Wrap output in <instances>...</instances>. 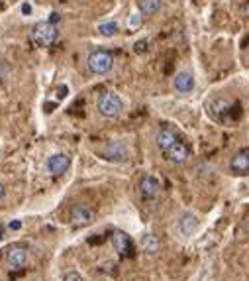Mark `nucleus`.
<instances>
[{
	"label": "nucleus",
	"instance_id": "10",
	"mask_svg": "<svg viewBox=\"0 0 249 281\" xmlns=\"http://www.w3.org/2000/svg\"><path fill=\"white\" fill-rule=\"evenodd\" d=\"M230 171L233 175H249V150H241L232 158Z\"/></svg>",
	"mask_w": 249,
	"mask_h": 281
},
{
	"label": "nucleus",
	"instance_id": "14",
	"mask_svg": "<svg viewBox=\"0 0 249 281\" xmlns=\"http://www.w3.org/2000/svg\"><path fill=\"white\" fill-rule=\"evenodd\" d=\"M230 110H232V105L228 101H224V99H214V101L208 103V112L216 120H224V116L230 114Z\"/></svg>",
	"mask_w": 249,
	"mask_h": 281
},
{
	"label": "nucleus",
	"instance_id": "4",
	"mask_svg": "<svg viewBox=\"0 0 249 281\" xmlns=\"http://www.w3.org/2000/svg\"><path fill=\"white\" fill-rule=\"evenodd\" d=\"M100 156L108 161H114V163H124L130 159V150L124 142H108L102 150H100Z\"/></svg>",
	"mask_w": 249,
	"mask_h": 281
},
{
	"label": "nucleus",
	"instance_id": "1",
	"mask_svg": "<svg viewBox=\"0 0 249 281\" xmlns=\"http://www.w3.org/2000/svg\"><path fill=\"white\" fill-rule=\"evenodd\" d=\"M96 110L102 118H118L122 114V110H124V103H122L118 92L106 90V92H102V95L98 97Z\"/></svg>",
	"mask_w": 249,
	"mask_h": 281
},
{
	"label": "nucleus",
	"instance_id": "8",
	"mask_svg": "<svg viewBox=\"0 0 249 281\" xmlns=\"http://www.w3.org/2000/svg\"><path fill=\"white\" fill-rule=\"evenodd\" d=\"M112 246L118 252V256H122V258L133 256V242H132V238L128 236V234L122 232V230H116L112 234Z\"/></svg>",
	"mask_w": 249,
	"mask_h": 281
},
{
	"label": "nucleus",
	"instance_id": "18",
	"mask_svg": "<svg viewBox=\"0 0 249 281\" xmlns=\"http://www.w3.org/2000/svg\"><path fill=\"white\" fill-rule=\"evenodd\" d=\"M98 32H100L104 37H110L118 32V24L116 22H102V24H98Z\"/></svg>",
	"mask_w": 249,
	"mask_h": 281
},
{
	"label": "nucleus",
	"instance_id": "22",
	"mask_svg": "<svg viewBox=\"0 0 249 281\" xmlns=\"http://www.w3.org/2000/svg\"><path fill=\"white\" fill-rule=\"evenodd\" d=\"M8 228H10V230H20V228H22V220H10V222H8Z\"/></svg>",
	"mask_w": 249,
	"mask_h": 281
},
{
	"label": "nucleus",
	"instance_id": "26",
	"mask_svg": "<svg viewBox=\"0 0 249 281\" xmlns=\"http://www.w3.org/2000/svg\"><path fill=\"white\" fill-rule=\"evenodd\" d=\"M2 236H4V232H2V228H0V240H2Z\"/></svg>",
	"mask_w": 249,
	"mask_h": 281
},
{
	"label": "nucleus",
	"instance_id": "12",
	"mask_svg": "<svg viewBox=\"0 0 249 281\" xmlns=\"http://www.w3.org/2000/svg\"><path fill=\"white\" fill-rule=\"evenodd\" d=\"M26 262H28V252H26L24 248L14 246V248L8 250V254H6V263H8L12 269H20V267H24Z\"/></svg>",
	"mask_w": 249,
	"mask_h": 281
},
{
	"label": "nucleus",
	"instance_id": "21",
	"mask_svg": "<svg viewBox=\"0 0 249 281\" xmlns=\"http://www.w3.org/2000/svg\"><path fill=\"white\" fill-rule=\"evenodd\" d=\"M47 22H49V24H53V26H55V24H59V22H61V16H59L57 12H53L51 16H49V20H47Z\"/></svg>",
	"mask_w": 249,
	"mask_h": 281
},
{
	"label": "nucleus",
	"instance_id": "6",
	"mask_svg": "<svg viewBox=\"0 0 249 281\" xmlns=\"http://www.w3.org/2000/svg\"><path fill=\"white\" fill-rule=\"evenodd\" d=\"M69 220L73 226L77 228H83V226H88L94 222V211L88 207V205H75L69 212Z\"/></svg>",
	"mask_w": 249,
	"mask_h": 281
},
{
	"label": "nucleus",
	"instance_id": "19",
	"mask_svg": "<svg viewBox=\"0 0 249 281\" xmlns=\"http://www.w3.org/2000/svg\"><path fill=\"white\" fill-rule=\"evenodd\" d=\"M63 281H83V277H81V273H77V271H67V273L63 275Z\"/></svg>",
	"mask_w": 249,
	"mask_h": 281
},
{
	"label": "nucleus",
	"instance_id": "20",
	"mask_svg": "<svg viewBox=\"0 0 249 281\" xmlns=\"http://www.w3.org/2000/svg\"><path fill=\"white\" fill-rule=\"evenodd\" d=\"M139 24H141V12H139V14H137V12H135V14H132V18H130V24H128V26H130V28H137Z\"/></svg>",
	"mask_w": 249,
	"mask_h": 281
},
{
	"label": "nucleus",
	"instance_id": "23",
	"mask_svg": "<svg viewBox=\"0 0 249 281\" xmlns=\"http://www.w3.org/2000/svg\"><path fill=\"white\" fill-rule=\"evenodd\" d=\"M4 77H6V65L0 59V81H4Z\"/></svg>",
	"mask_w": 249,
	"mask_h": 281
},
{
	"label": "nucleus",
	"instance_id": "16",
	"mask_svg": "<svg viewBox=\"0 0 249 281\" xmlns=\"http://www.w3.org/2000/svg\"><path fill=\"white\" fill-rule=\"evenodd\" d=\"M163 0H137V8L143 16H153L161 10Z\"/></svg>",
	"mask_w": 249,
	"mask_h": 281
},
{
	"label": "nucleus",
	"instance_id": "15",
	"mask_svg": "<svg viewBox=\"0 0 249 281\" xmlns=\"http://www.w3.org/2000/svg\"><path fill=\"white\" fill-rule=\"evenodd\" d=\"M175 142H179V140H177V136H175V132H171V130H159L157 132V136H155V144H157V148L165 154Z\"/></svg>",
	"mask_w": 249,
	"mask_h": 281
},
{
	"label": "nucleus",
	"instance_id": "11",
	"mask_svg": "<svg viewBox=\"0 0 249 281\" xmlns=\"http://www.w3.org/2000/svg\"><path fill=\"white\" fill-rule=\"evenodd\" d=\"M177 228H179V232L183 234L184 238L192 236V234L198 230V218H196V214H192V212H184V214L179 218Z\"/></svg>",
	"mask_w": 249,
	"mask_h": 281
},
{
	"label": "nucleus",
	"instance_id": "25",
	"mask_svg": "<svg viewBox=\"0 0 249 281\" xmlns=\"http://www.w3.org/2000/svg\"><path fill=\"white\" fill-rule=\"evenodd\" d=\"M243 14H245V16H247V18H249V4H247V6H245V8H243Z\"/></svg>",
	"mask_w": 249,
	"mask_h": 281
},
{
	"label": "nucleus",
	"instance_id": "24",
	"mask_svg": "<svg viewBox=\"0 0 249 281\" xmlns=\"http://www.w3.org/2000/svg\"><path fill=\"white\" fill-rule=\"evenodd\" d=\"M4 195H6V187L0 183V199H4Z\"/></svg>",
	"mask_w": 249,
	"mask_h": 281
},
{
	"label": "nucleus",
	"instance_id": "13",
	"mask_svg": "<svg viewBox=\"0 0 249 281\" xmlns=\"http://www.w3.org/2000/svg\"><path fill=\"white\" fill-rule=\"evenodd\" d=\"M173 85H175V88H177L179 92L186 95V92H192V90H194V85H196V83H194V77H192L188 71H181V73L175 75Z\"/></svg>",
	"mask_w": 249,
	"mask_h": 281
},
{
	"label": "nucleus",
	"instance_id": "7",
	"mask_svg": "<svg viewBox=\"0 0 249 281\" xmlns=\"http://www.w3.org/2000/svg\"><path fill=\"white\" fill-rule=\"evenodd\" d=\"M47 173L49 175H53V177H59L63 175L69 167H71V158L67 154H53L51 158H47Z\"/></svg>",
	"mask_w": 249,
	"mask_h": 281
},
{
	"label": "nucleus",
	"instance_id": "27",
	"mask_svg": "<svg viewBox=\"0 0 249 281\" xmlns=\"http://www.w3.org/2000/svg\"><path fill=\"white\" fill-rule=\"evenodd\" d=\"M247 232H249V226H247Z\"/></svg>",
	"mask_w": 249,
	"mask_h": 281
},
{
	"label": "nucleus",
	"instance_id": "5",
	"mask_svg": "<svg viewBox=\"0 0 249 281\" xmlns=\"http://www.w3.org/2000/svg\"><path fill=\"white\" fill-rule=\"evenodd\" d=\"M161 193V183L153 175H145L139 181V195L143 201H155Z\"/></svg>",
	"mask_w": 249,
	"mask_h": 281
},
{
	"label": "nucleus",
	"instance_id": "2",
	"mask_svg": "<svg viewBox=\"0 0 249 281\" xmlns=\"http://www.w3.org/2000/svg\"><path fill=\"white\" fill-rule=\"evenodd\" d=\"M57 37H59L57 26L49 24V22H39L30 32V39L33 45H37V48H51V45L57 41Z\"/></svg>",
	"mask_w": 249,
	"mask_h": 281
},
{
	"label": "nucleus",
	"instance_id": "3",
	"mask_svg": "<svg viewBox=\"0 0 249 281\" xmlns=\"http://www.w3.org/2000/svg\"><path fill=\"white\" fill-rule=\"evenodd\" d=\"M114 67V57L106 50H94L86 57V69L92 75H106Z\"/></svg>",
	"mask_w": 249,
	"mask_h": 281
},
{
	"label": "nucleus",
	"instance_id": "17",
	"mask_svg": "<svg viewBox=\"0 0 249 281\" xmlns=\"http://www.w3.org/2000/svg\"><path fill=\"white\" fill-rule=\"evenodd\" d=\"M141 248L147 252V254H157L159 248H161V242L155 234H143L141 236Z\"/></svg>",
	"mask_w": 249,
	"mask_h": 281
},
{
	"label": "nucleus",
	"instance_id": "9",
	"mask_svg": "<svg viewBox=\"0 0 249 281\" xmlns=\"http://www.w3.org/2000/svg\"><path fill=\"white\" fill-rule=\"evenodd\" d=\"M165 156H167L169 161H173V163H177V165H183V163H186V161L190 159V150H188L183 142H175V144L165 152Z\"/></svg>",
	"mask_w": 249,
	"mask_h": 281
}]
</instances>
